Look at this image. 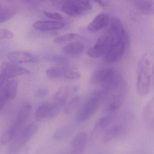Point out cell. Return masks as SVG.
Instances as JSON below:
<instances>
[{
    "label": "cell",
    "mask_w": 154,
    "mask_h": 154,
    "mask_svg": "<svg viewBox=\"0 0 154 154\" xmlns=\"http://www.w3.org/2000/svg\"><path fill=\"white\" fill-rule=\"evenodd\" d=\"M93 80L101 85L105 90L113 93L126 91L125 82L120 73L113 68L100 70L95 74Z\"/></svg>",
    "instance_id": "1"
},
{
    "label": "cell",
    "mask_w": 154,
    "mask_h": 154,
    "mask_svg": "<svg viewBox=\"0 0 154 154\" xmlns=\"http://www.w3.org/2000/svg\"><path fill=\"white\" fill-rule=\"evenodd\" d=\"M137 69V91L139 96H146L150 92L152 83V68L147 54H143L140 57Z\"/></svg>",
    "instance_id": "2"
},
{
    "label": "cell",
    "mask_w": 154,
    "mask_h": 154,
    "mask_svg": "<svg viewBox=\"0 0 154 154\" xmlns=\"http://www.w3.org/2000/svg\"><path fill=\"white\" fill-rule=\"evenodd\" d=\"M108 36V44L105 54V60L113 63L123 56L128 43V36H119L110 33Z\"/></svg>",
    "instance_id": "3"
},
{
    "label": "cell",
    "mask_w": 154,
    "mask_h": 154,
    "mask_svg": "<svg viewBox=\"0 0 154 154\" xmlns=\"http://www.w3.org/2000/svg\"><path fill=\"white\" fill-rule=\"evenodd\" d=\"M106 96V93L105 91H100L90 97L79 112L77 122L83 123L90 119L96 113Z\"/></svg>",
    "instance_id": "4"
},
{
    "label": "cell",
    "mask_w": 154,
    "mask_h": 154,
    "mask_svg": "<svg viewBox=\"0 0 154 154\" xmlns=\"http://www.w3.org/2000/svg\"><path fill=\"white\" fill-rule=\"evenodd\" d=\"M60 8L66 14L76 16L90 11L92 6L88 1H66L63 2Z\"/></svg>",
    "instance_id": "5"
},
{
    "label": "cell",
    "mask_w": 154,
    "mask_h": 154,
    "mask_svg": "<svg viewBox=\"0 0 154 154\" xmlns=\"http://www.w3.org/2000/svg\"><path fill=\"white\" fill-rule=\"evenodd\" d=\"M46 74L50 79L76 80L80 77V74L77 71L60 67H51L46 70Z\"/></svg>",
    "instance_id": "6"
},
{
    "label": "cell",
    "mask_w": 154,
    "mask_h": 154,
    "mask_svg": "<svg viewBox=\"0 0 154 154\" xmlns=\"http://www.w3.org/2000/svg\"><path fill=\"white\" fill-rule=\"evenodd\" d=\"M2 73L7 79L13 78L17 76L30 75L31 72L29 70L11 62H3L1 66Z\"/></svg>",
    "instance_id": "7"
},
{
    "label": "cell",
    "mask_w": 154,
    "mask_h": 154,
    "mask_svg": "<svg viewBox=\"0 0 154 154\" xmlns=\"http://www.w3.org/2000/svg\"><path fill=\"white\" fill-rule=\"evenodd\" d=\"M126 93L119 92L111 95L105 107V111L107 115H116L124 103Z\"/></svg>",
    "instance_id": "8"
},
{
    "label": "cell",
    "mask_w": 154,
    "mask_h": 154,
    "mask_svg": "<svg viewBox=\"0 0 154 154\" xmlns=\"http://www.w3.org/2000/svg\"><path fill=\"white\" fill-rule=\"evenodd\" d=\"M115 118V115H107L99 118L91 131V139L96 140L103 132L105 133Z\"/></svg>",
    "instance_id": "9"
},
{
    "label": "cell",
    "mask_w": 154,
    "mask_h": 154,
    "mask_svg": "<svg viewBox=\"0 0 154 154\" xmlns=\"http://www.w3.org/2000/svg\"><path fill=\"white\" fill-rule=\"evenodd\" d=\"M108 36L103 35L100 36L95 45L90 48L87 54L91 58H97L105 55L108 44Z\"/></svg>",
    "instance_id": "10"
},
{
    "label": "cell",
    "mask_w": 154,
    "mask_h": 154,
    "mask_svg": "<svg viewBox=\"0 0 154 154\" xmlns=\"http://www.w3.org/2000/svg\"><path fill=\"white\" fill-rule=\"evenodd\" d=\"M9 61L14 64L24 63H34L38 60L31 53L24 51H15L10 52L7 55Z\"/></svg>",
    "instance_id": "11"
},
{
    "label": "cell",
    "mask_w": 154,
    "mask_h": 154,
    "mask_svg": "<svg viewBox=\"0 0 154 154\" xmlns=\"http://www.w3.org/2000/svg\"><path fill=\"white\" fill-rule=\"evenodd\" d=\"M125 127L122 125H116L106 130L103 134V142L110 143L123 137L126 133Z\"/></svg>",
    "instance_id": "12"
},
{
    "label": "cell",
    "mask_w": 154,
    "mask_h": 154,
    "mask_svg": "<svg viewBox=\"0 0 154 154\" xmlns=\"http://www.w3.org/2000/svg\"><path fill=\"white\" fill-rule=\"evenodd\" d=\"M88 135L85 132L78 133L72 140L71 145V154H82L87 145Z\"/></svg>",
    "instance_id": "13"
},
{
    "label": "cell",
    "mask_w": 154,
    "mask_h": 154,
    "mask_svg": "<svg viewBox=\"0 0 154 154\" xmlns=\"http://www.w3.org/2000/svg\"><path fill=\"white\" fill-rule=\"evenodd\" d=\"M32 108V105L30 102L25 101L23 103L19 109L17 119L13 124L19 129H20L29 117Z\"/></svg>",
    "instance_id": "14"
},
{
    "label": "cell",
    "mask_w": 154,
    "mask_h": 154,
    "mask_svg": "<svg viewBox=\"0 0 154 154\" xmlns=\"http://www.w3.org/2000/svg\"><path fill=\"white\" fill-rule=\"evenodd\" d=\"M109 22V17L106 13H100L97 15L88 24V29L91 32H96L108 24Z\"/></svg>",
    "instance_id": "15"
},
{
    "label": "cell",
    "mask_w": 154,
    "mask_h": 154,
    "mask_svg": "<svg viewBox=\"0 0 154 154\" xmlns=\"http://www.w3.org/2000/svg\"><path fill=\"white\" fill-rule=\"evenodd\" d=\"M62 22L55 20H38L35 22L32 26L34 29L40 31H50L60 30L64 27Z\"/></svg>",
    "instance_id": "16"
},
{
    "label": "cell",
    "mask_w": 154,
    "mask_h": 154,
    "mask_svg": "<svg viewBox=\"0 0 154 154\" xmlns=\"http://www.w3.org/2000/svg\"><path fill=\"white\" fill-rule=\"evenodd\" d=\"M38 128V127L37 124L33 123L28 125L23 129L19 139L16 141L21 148L28 143L35 135L37 133Z\"/></svg>",
    "instance_id": "17"
},
{
    "label": "cell",
    "mask_w": 154,
    "mask_h": 154,
    "mask_svg": "<svg viewBox=\"0 0 154 154\" xmlns=\"http://www.w3.org/2000/svg\"><path fill=\"white\" fill-rule=\"evenodd\" d=\"M143 116L146 125L150 129L154 130V97L145 107Z\"/></svg>",
    "instance_id": "18"
},
{
    "label": "cell",
    "mask_w": 154,
    "mask_h": 154,
    "mask_svg": "<svg viewBox=\"0 0 154 154\" xmlns=\"http://www.w3.org/2000/svg\"><path fill=\"white\" fill-rule=\"evenodd\" d=\"M134 3L141 13L146 15H154V0H136Z\"/></svg>",
    "instance_id": "19"
},
{
    "label": "cell",
    "mask_w": 154,
    "mask_h": 154,
    "mask_svg": "<svg viewBox=\"0 0 154 154\" xmlns=\"http://www.w3.org/2000/svg\"><path fill=\"white\" fill-rule=\"evenodd\" d=\"M74 124L69 123L60 127L53 134V137L56 141H62L69 136L75 130Z\"/></svg>",
    "instance_id": "20"
},
{
    "label": "cell",
    "mask_w": 154,
    "mask_h": 154,
    "mask_svg": "<svg viewBox=\"0 0 154 154\" xmlns=\"http://www.w3.org/2000/svg\"><path fill=\"white\" fill-rule=\"evenodd\" d=\"M84 49L83 44L81 42H72L65 45L63 48V51L71 56H75L81 54Z\"/></svg>",
    "instance_id": "21"
},
{
    "label": "cell",
    "mask_w": 154,
    "mask_h": 154,
    "mask_svg": "<svg viewBox=\"0 0 154 154\" xmlns=\"http://www.w3.org/2000/svg\"><path fill=\"white\" fill-rule=\"evenodd\" d=\"M18 82L16 80H13L9 81L4 88V90L7 96L8 99H14L17 96Z\"/></svg>",
    "instance_id": "22"
},
{
    "label": "cell",
    "mask_w": 154,
    "mask_h": 154,
    "mask_svg": "<svg viewBox=\"0 0 154 154\" xmlns=\"http://www.w3.org/2000/svg\"><path fill=\"white\" fill-rule=\"evenodd\" d=\"M50 105L48 103L43 102L38 106L35 113V118L37 121H41L48 118Z\"/></svg>",
    "instance_id": "23"
},
{
    "label": "cell",
    "mask_w": 154,
    "mask_h": 154,
    "mask_svg": "<svg viewBox=\"0 0 154 154\" xmlns=\"http://www.w3.org/2000/svg\"><path fill=\"white\" fill-rule=\"evenodd\" d=\"M66 103L65 102H54L50 105L48 118L52 119L56 118L60 113Z\"/></svg>",
    "instance_id": "24"
},
{
    "label": "cell",
    "mask_w": 154,
    "mask_h": 154,
    "mask_svg": "<svg viewBox=\"0 0 154 154\" xmlns=\"http://www.w3.org/2000/svg\"><path fill=\"white\" fill-rule=\"evenodd\" d=\"M69 90L68 87L63 86L60 88L55 93L53 97L54 102H65L69 96Z\"/></svg>",
    "instance_id": "25"
},
{
    "label": "cell",
    "mask_w": 154,
    "mask_h": 154,
    "mask_svg": "<svg viewBox=\"0 0 154 154\" xmlns=\"http://www.w3.org/2000/svg\"><path fill=\"white\" fill-rule=\"evenodd\" d=\"M18 131H19L16 128L12 126L9 129L3 134L1 138V144L5 145L11 142L16 136Z\"/></svg>",
    "instance_id": "26"
},
{
    "label": "cell",
    "mask_w": 154,
    "mask_h": 154,
    "mask_svg": "<svg viewBox=\"0 0 154 154\" xmlns=\"http://www.w3.org/2000/svg\"><path fill=\"white\" fill-rule=\"evenodd\" d=\"M80 97L76 96L73 98L65 108L64 113L66 115H70L75 111L80 102Z\"/></svg>",
    "instance_id": "27"
},
{
    "label": "cell",
    "mask_w": 154,
    "mask_h": 154,
    "mask_svg": "<svg viewBox=\"0 0 154 154\" xmlns=\"http://www.w3.org/2000/svg\"><path fill=\"white\" fill-rule=\"evenodd\" d=\"M15 12L11 9H6L5 11L0 12V24L9 20L13 17Z\"/></svg>",
    "instance_id": "28"
},
{
    "label": "cell",
    "mask_w": 154,
    "mask_h": 154,
    "mask_svg": "<svg viewBox=\"0 0 154 154\" xmlns=\"http://www.w3.org/2000/svg\"><path fill=\"white\" fill-rule=\"evenodd\" d=\"M77 34L75 33H65L56 38L54 40L55 43H60L69 40L74 38Z\"/></svg>",
    "instance_id": "29"
},
{
    "label": "cell",
    "mask_w": 154,
    "mask_h": 154,
    "mask_svg": "<svg viewBox=\"0 0 154 154\" xmlns=\"http://www.w3.org/2000/svg\"><path fill=\"white\" fill-rule=\"evenodd\" d=\"M44 59L49 61L61 62V63H64L67 61V59H66V58L63 56H59V55H47L44 57Z\"/></svg>",
    "instance_id": "30"
},
{
    "label": "cell",
    "mask_w": 154,
    "mask_h": 154,
    "mask_svg": "<svg viewBox=\"0 0 154 154\" xmlns=\"http://www.w3.org/2000/svg\"><path fill=\"white\" fill-rule=\"evenodd\" d=\"M14 37V34L11 31L6 29L0 30V40L10 39Z\"/></svg>",
    "instance_id": "31"
},
{
    "label": "cell",
    "mask_w": 154,
    "mask_h": 154,
    "mask_svg": "<svg viewBox=\"0 0 154 154\" xmlns=\"http://www.w3.org/2000/svg\"><path fill=\"white\" fill-rule=\"evenodd\" d=\"M44 14L46 17L52 19L53 20L60 21V20L63 19V17L60 14L57 13L50 12L45 11L44 12Z\"/></svg>",
    "instance_id": "32"
},
{
    "label": "cell",
    "mask_w": 154,
    "mask_h": 154,
    "mask_svg": "<svg viewBox=\"0 0 154 154\" xmlns=\"http://www.w3.org/2000/svg\"><path fill=\"white\" fill-rule=\"evenodd\" d=\"M8 99L7 98L6 94L4 90L0 93V110L2 109L4 107L6 101L8 100Z\"/></svg>",
    "instance_id": "33"
},
{
    "label": "cell",
    "mask_w": 154,
    "mask_h": 154,
    "mask_svg": "<svg viewBox=\"0 0 154 154\" xmlns=\"http://www.w3.org/2000/svg\"><path fill=\"white\" fill-rule=\"evenodd\" d=\"M48 90L45 88H41L38 90L35 93V96L38 98L44 97L48 95Z\"/></svg>",
    "instance_id": "34"
},
{
    "label": "cell",
    "mask_w": 154,
    "mask_h": 154,
    "mask_svg": "<svg viewBox=\"0 0 154 154\" xmlns=\"http://www.w3.org/2000/svg\"><path fill=\"white\" fill-rule=\"evenodd\" d=\"M7 79L6 78V77L3 74H2V73L0 74V90H1V89L2 87L4 84H5Z\"/></svg>",
    "instance_id": "35"
},
{
    "label": "cell",
    "mask_w": 154,
    "mask_h": 154,
    "mask_svg": "<svg viewBox=\"0 0 154 154\" xmlns=\"http://www.w3.org/2000/svg\"><path fill=\"white\" fill-rule=\"evenodd\" d=\"M152 84L154 88V63L152 67Z\"/></svg>",
    "instance_id": "36"
},
{
    "label": "cell",
    "mask_w": 154,
    "mask_h": 154,
    "mask_svg": "<svg viewBox=\"0 0 154 154\" xmlns=\"http://www.w3.org/2000/svg\"><path fill=\"white\" fill-rule=\"evenodd\" d=\"M6 9H7V8H5L2 5V3H0V12L5 11Z\"/></svg>",
    "instance_id": "37"
},
{
    "label": "cell",
    "mask_w": 154,
    "mask_h": 154,
    "mask_svg": "<svg viewBox=\"0 0 154 154\" xmlns=\"http://www.w3.org/2000/svg\"><path fill=\"white\" fill-rule=\"evenodd\" d=\"M69 154H70V153H69Z\"/></svg>",
    "instance_id": "38"
}]
</instances>
